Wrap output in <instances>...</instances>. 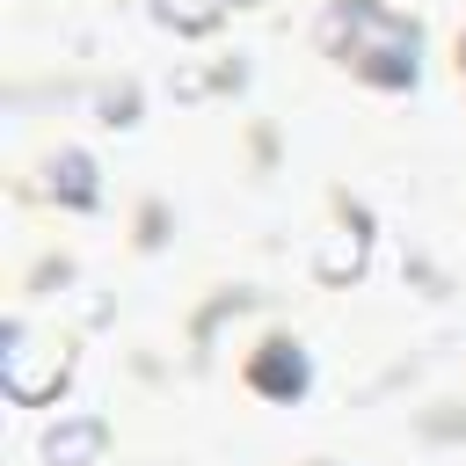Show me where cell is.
<instances>
[{
	"label": "cell",
	"instance_id": "1",
	"mask_svg": "<svg viewBox=\"0 0 466 466\" xmlns=\"http://www.w3.org/2000/svg\"><path fill=\"white\" fill-rule=\"evenodd\" d=\"M328 44L350 51V66L371 73V80H386V87L415 80V29L393 22V15L371 7V0H335V7H328Z\"/></svg>",
	"mask_w": 466,
	"mask_h": 466
},
{
	"label": "cell",
	"instance_id": "2",
	"mask_svg": "<svg viewBox=\"0 0 466 466\" xmlns=\"http://www.w3.org/2000/svg\"><path fill=\"white\" fill-rule=\"evenodd\" d=\"M0 371H7V393L15 400H51L58 386H66V371H73V357H66V342L58 335H36V328H7V350H0Z\"/></svg>",
	"mask_w": 466,
	"mask_h": 466
},
{
	"label": "cell",
	"instance_id": "3",
	"mask_svg": "<svg viewBox=\"0 0 466 466\" xmlns=\"http://www.w3.org/2000/svg\"><path fill=\"white\" fill-rule=\"evenodd\" d=\"M313 269H320L328 284H342V277H357V269H364V218H357V211H350V226H335V233L320 240Z\"/></svg>",
	"mask_w": 466,
	"mask_h": 466
},
{
	"label": "cell",
	"instance_id": "4",
	"mask_svg": "<svg viewBox=\"0 0 466 466\" xmlns=\"http://www.w3.org/2000/svg\"><path fill=\"white\" fill-rule=\"evenodd\" d=\"M102 437H109V430H102L95 415H87V422H66V430L44 437V459H51V466H87V459L102 451Z\"/></svg>",
	"mask_w": 466,
	"mask_h": 466
},
{
	"label": "cell",
	"instance_id": "5",
	"mask_svg": "<svg viewBox=\"0 0 466 466\" xmlns=\"http://www.w3.org/2000/svg\"><path fill=\"white\" fill-rule=\"evenodd\" d=\"M255 386H262V393H299V386H306V357H299L291 342H269V350L255 357Z\"/></svg>",
	"mask_w": 466,
	"mask_h": 466
},
{
	"label": "cell",
	"instance_id": "6",
	"mask_svg": "<svg viewBox=\"0 0 466 466\" xmlns=\"http://www.w3.org/2000/svg\"><path fill=\"white\" fill-rule=\"evenodd\" d=\"M51 189H58L66 204H95V167H87L80 153H58V167H51Z\"/></svg>",
	"mask_w": 466,
	"mask_h": 466
},
{
	"label": "cell",
	"instance_id": "7",
	"mask_svg": "<svg viewBox=\"0 0 466 466\" xmlns=\"http://www.w3.org/2000/svg\"><path fill=\"white\" fill-rule=\"evenodd\" d=\"M226 7H248V0H160V15H167L175 29H204V22H218Z\"/></svg>",
	"mask_w": 466,
	"mask_h": 466
}]
</instances>
